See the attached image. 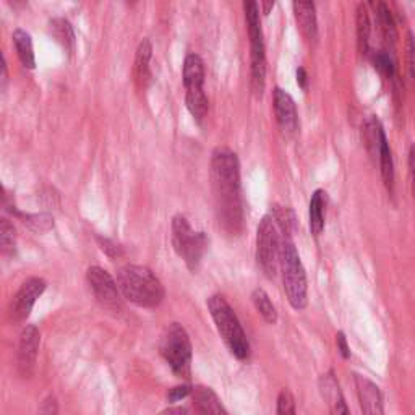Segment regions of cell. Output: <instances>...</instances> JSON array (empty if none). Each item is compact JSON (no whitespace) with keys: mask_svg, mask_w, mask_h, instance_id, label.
<instances>
[{"mask_svg":"<svg viewBox=\"0 0 415 415\" xmlns=\"http://www.w3.org/2000/svg\"><path fill=\"white\" fill-rule=\"evenodd\" d=\"M88 284L96 297L99 305L106 312L112 315H120L124 312V297L122 292L114 281V277L101 266H91L86 272Z\"/></svg>","mask_w":415,"mask_h":415,"instance_id":"cell-9","label":"cell"},{"mask_svg":"<svg viewBox=\"0 0 415 415\" xmlns=\"http://www.w3.org/2000/svg\"><path fill=\"white\" fill-rule=\"evenodd\" d=\"M208 310L211 313V318L219 331L220 338L228 345L229 350L237 357L239 360L249 359L250 355V343L246 339V334L239 322L237 315L229 305L223 296H216L208 298Z\"/></svg>","mask_w":415,"mask_h":415,"instance_id":"cell-3","label":"cell"},{"mask_svg":"<svg viewBox=\"0 0 415 415\" xmlns=\"http://www.w3.org/2000/svg\"><path fill=\"white\" fill-rule=\"evenodd\" d=\"M281 239L272 214H266L256 229V261L268 279H275L281 263Z\"/></svg>","mask_w":415,"mask_h":415,"instance_id":"cell-8","label":"cell"},{"mask_svg":"<svg viewBox=\"0 0 415 415\" xmlns=\"http://www.w3.org/2000/svg\"><path fill=\"white\" fill-rule=\"evenodd\" d=\"M39 344H41L39 329L36 328L34 324H28V327L23 329L22 336H20L18 352H17L18 370L22 373L23 378H29L33 375L36 360H38Z\"/></svg>","mask_w":415,"mask_h":415,"instance_id":"cell-11","label":"cell"},{"mask_svg":"<svg viewBox=\"0 0 415 415\" xmlns=\"http://www.w3.org/2000/svg\"><path fill=\"white\" fill-rule=\"evenodd\" d=\"M281 270L282 284L289 303L294 310H303L308 303V286L305 268L301 261L297 246L291 237H284L281 242Z\"/></svg>","mask_w":415,"mask_h":415,"instance_id":"cell-4","label":"cell"},{"mask_svg":"<svg viewBox=\"0 0 415 415\" xmlns=\"http://www.w3.org/2000/svg\"><path fill=\"white\" fill-rule=\"evenodd\" d=\"M336 344H338V350L341 352V355H343V359H349L350 348L348 344V338H345V334L343 333V331H339V333L336 334Z\"/></svg>","mask_w":415,"mask_h":415,"instance_id":"cell-35","label":"cell"},{"mask_svg":"<svg viewBox=\"0 0 415 415\" xmlns=\"http://www.w3.org/2000/svg\"><path fill=\"white\" fill-rule=\"evenodd\" d=\"M193 401H195V407L199 415H229L223 402L219 401L218 394L211 388L197 386L193 390Z\"/></svg>","mask_w":415,"mask_h":415,"instance_id":"cell-16","label":"cell"},{"mask_svg":"<svg viewBox=\"0 0 415 415\" xmlns=\"http://www.w3.org/2000/svg\"><path fill=\"white\" fill-rule=\"evenodd\" d=\"M277 415H297L296 412V399L289 390H282L277 396Z\"/></svg>","mask_w":415,"mask_h":415,"instance_id":"cell-32","label":"cell"},{"mask_svg":"<svg viewBox=\"0 0 415 415\" xmlns=\"http://www.w3.org/2000/svg\"><path fill=\"white\" fill-rule=\"evenodd\" d=\"M161 415H187V411L182 407H171V409H167V411L162 412Z\"/></svg>","mask_w":415,"mask_h":415,"instance_id":"cell-39","label":"cell"},{"mask_svg":"<svg viewBox=\"0 0 415 415\" xmlns=\"http://www.w3.org/2000/svg\"><path fill=\"white\" fill-rule=\"evenodd\" d=\"M355 25H357V46H359V52L362 55L369 54L371 23H370L369 10H367L364 4H359V7H357Z\"/></svg>","mask_w":415,"mask_h":415,"instance_id":"cell-21","label":"cell"},{"mask_svg":"<svg viewBox=\"0 0 415 415\" xmlns=\"http://www.w3.org/2000/svg\"><path fill=\"white\" fill-rule=\"evenodd\" d=\"M17 245V232H15L13 224L7 218L0 220V246H2L4 255H12Z\"/></svg>","mask_w":415,"mask_h":415,"instance_id":"cell-29","label":"cell"},{"mask_svg":"<svg viewBox=\"0 0 415 415\" xmlns=\"http://www.w3.org/2000/svg\"><path fill=\"white\" fill-rule=\"evenodd\" d=\"M355 388L364 415H385L383 394L375 383L367 376L355 375Z\"/></svg>","mask_w":415,"mask_h":415,"instance_id":"cell-13","label":"cell"},{"mask_svg":"<svg viewBox=\"0 0 415 415\" xmlns=\"http://www.w3.org/2000/svg\"><path fill=\"white\" fill-rule=\"evenodd\" d=\"M318 388L324 402L328 404L329 415H350L348 404H345V399L343 396V391H341L339 381L338 378L334 376L333 370H329L328 373L320 376Z\"/></svg>","mask_w":415,"mask_h":415,"instance_id":"cell-14","label":"cell"},{"mask_svg":"<svg viewBox=\"0 0 415 415\" xmlns=\"http://www.w3.org/2000/svg\"><path fill=\"white\" fill-rule=\"evenodd\" d=\"M99 245H101L103 251H106V253L110 256V258H117V256L122 255V246H119L115 244L114 240L106 239V237H98Z\"/></svg>","mask_w":415,"mask_h":415,"instance_id":"cell-33","label":"cell"},{"mask_svg":"<svg viewBox=\"0 0 415 415\" xmlns=\"http://www.w3.org/2000/svg\"><path fill=\"white\" fill-rule=\"evenodd\" d=\"M211 182L219 225L229 235H239L244 228L240 198V162L232 150L216 148L211 156Z\"/></svg>","mask_w":415,"mask_h":415,"instance_id":"cell-1","label":"cell"},{"mask_svg":"<svg viewBox=\"0 0 415 415\" xmlns=\"http://www.w3.org/2000/svg\"><path fill=\"white\" fill-rule=\"evenodd\" d=\"M12 38H13L15 49H17V54L20 57V60H22V64L26 68H34L36 59H34L33 41H31V36L26 33L25 29H15Z\"/></svg>","mask_w":415,"mask_h":415,"instance_id":"cell-23","label":"cell"},{"mask_svg":"<svg viewBox=\"0 0 415 415\" xmlns=\"http://www.w3.org/2000/svg\"><path fill=\"white\" fill-rule=\"evenodd\" d=\"M117 286L122 297L135 305L154 308L164 301V287L150 268L125 265L117 272Z\"/></svg>","mask_w":415,"mask_h":415,"instance_id":"cell-2","label":"cell"},{"mask_svg":"<svg viewBox=\"0 0 415 415\" xmlns=\"http://www.w3.org/2000/svg\"><path fill=\"white\" fill-rule=\"evenodd\" d=\"M376 20L378 26H380L383 39L386 41L388 44H394L397 39V31H396V23H394L393 13L390 7L385 2H380L376 7Z\"/></svg>","mask_w":415,"mask_h":415,"instance_id":"cell-24","label":"cell"},{"mask_svg":"<svg viewBox=\"0 0 415 415\" xmlns=\"http://www.w3.org/2000/svg\"><path fill=\"white\" fill-rule=\"evenodd\" d=\"M327 192L315 190L310 199L308 218H310V230L313 235H320L324 229V213H327Z\"/></svg>","mask_w":415,"mask_h":415,"instance_id":"cell-20","label":"cell"},{"mask_svg":"<svg viewBox=\"0 0 415 415\" xmlns=\"http://www.w3.org/2000/svg\"><path fill=\"white\" fill-rule=\"evenodd\" d=\"M192 391H193L192 386H188V385L176 386V388H172V390L167 391V399H169V402H177V401H180V399L187 397Z\"/></svg>","mask_w":415,"mask_h":415,"instance_id":"cell-34","label":"cell"},{"mask_svg":"<svg viewBox=\"0 0 415 415\" xmlns=\"http://www.w3.org/2000/svg\"><path fill=\"white\" fill-rule=\"evenodd\" d=\"M183 85L185 89L203 88L204 83V64L198 54H188L183 62Z\"/></svg>","mask_w":415,"mask_h":415,"instance_id":"cell-19","label":"cell"},{"mask_svg":"<svg viewBox=\"0 0 415 415\" xmlns=\"http://www.w3.org/2000/svg\"><path fill=\"white\" fill-rule=\"evenodd\" d=\"M151 55H153V46H151L150 39H143L136 49L135 57V78L136 83L141 89L148 86L151 80V70H150V62Z\"/></svg>","mask_w":415,"mask_h":415,"instance_id":"cell-18","label":"cell"},{"mask_svg":"<svg viewBox=\"0 0 415 415\" xmlns=\"http://www.w3.org/2000/svg\"><path fill=\"white\" fill-rule=\"evenodd\" d=\"M12 213L17 214V216L22 219V223L26 225V228L33 230V232L44 234V232H49V230L54 229V218H52L49 213L29 214V213H18V211H15V209Z\"/></svg>","mask_w":415,"mask_h":415,"instance_id":"cell-25","label":"cell"},{"mask_svg":"<svg viewBox=\"0 0 415 415\" xmlns=\"http://www.w3.org/2000/svg\"><path fill=\"white\" fill-rule=\"evenodd\" d=\"M294 13H296V20L298 28H301L302 34L305 36L310 43H317L318 39V20H317V10H315L313 2H294Z\"/></svg>","mask_w":415,"mask_h":415,"instance_id":"cell-15","label":"cell"},{"mask_svg":"<svg viewBox=\"0 0 415 415\" xmlns=\"http://www.w3.org/2000/svg\"><path fill=\"white\" fill-rule=\"evenodd\" d=\"M362 138H364V145L369 154L375 159L380 157L381 145L388 140L385 130H383L380 120L376 117H370L362 127Z\"/></svg>","mask_w":415,"mask_h":415,"instance_id":"cell-17","label":"cell"},{"mask_svg":"<svg viewBox=\"0 0 415 415\" xmlns=\"http://www.w3.org/2000/svg\"><path fill=\"white\" fill-rule=\"evenodd\" d=\"M272 107H275V115L281 130L287 135L296 133L298 129V114L296 101H294L291 94L281 88H275V91H272Z\"/></svg>","mask_w":415,"mask_h":415,"instance_id":"cell-12","label":"cell"},{"mask_svg":"<svg viewBox=\"0 0 415 415\" xmlns=\"http://www.w3.org/2000/svg\"><path fill=\"white\" fill-rule=\"evenodd\" d=\"M378 162H380V171H381L383 182H385L388 190L393 192V187H394V161H393V153H391V148H390V143H388V140L381 145Z\"/></svg>","mask_w":415,"mask_h":415,"instance_id":"cell-28","label":"cell"},{"mask_svg":"<svg viewBox=\"0 0 415 415\" xmlns=\"http://www.w3.org/2000/svg\"><path fill=\"white\" fill-rule=\"evenodd\" d=\"M404 59H406V68H407V77L415 85V38L412 33H407L406 36V46H404Z\"/></svg>","mask_w":415,"mask_h":415,"instance_id":"cell-31","label":"cell"},{"mask_svg":"<svg viewBox=\"0 0 415 415\" xmlns=\"http://www.w3.org/2000/svg\"><path fill=\"white\" fill-rule=\"evenodd\" d=\"M49 31L54 36V39L59 43L65 51L73 52L75 49V33L68 20L65 18H54L49 22Z\"/></svg>","mask_w":415,"mask_h":415,"instance_id":"cell-22","label":"cell"},{"mask_svg":"<svg viewBox=\"0 0 415 415\" xmlns=\"http://www.w3.org/2000/svg\"><path fill=\"white\" fill-rule=\"evenodd\" d=\"M41 414L43 415H57V402L54 397L46 399L43 407H41Z\"/></svg>","mask_w":415,"mask_h":415,"instance_id":"cell-37","label":"cell"},{"mask_svg":"<svg viewBox=\"0 0 415 415\" xmlns=\"http://www.w3.org/2000/svg\"><path fill=\"white\" fill-rule=\"evenodd\" d=\"M47 284L43 277H29V279H26L22 287L18 289V292L15 294L12 303H10V320L13 323L25 322L29 317L36 301L43 296Z\"/></svg>","mask_w":415,"mask_h":415,"instance_id":"cell-10","label":"cell"},{"mask_svg":"<svg viewBox=\"0 0 415 415\" xmlns=\"http://www.w3.org/2000/svg\"><path fill=\"white\" fill-rule=\"evenodd\" d=\"M297 83L302 89L308 88V75H307V70L303 67L297 68Z\"/></svg>","mask_w":415,"mask_h":415,"instance_id":"cell-38","label":"cell"},{"mask_svg":"<svg viewBox=\"0 0 415 415\" xmlns=\"http://www.w3.org/2000/svg\"><path fill=\"white\" fill-rule=\"evenodd\" d=\"M251 302H253V307L256 308V312L261 315L265 322H268L270 324H275L277 322L276 308L272 305L270 296H268L263 289L258 287L251 292Z\"/></svg>","mask_w":415,"mask_h":415,"instance_id":"cell-27","label":"cell"},{"mask_svg":"<svg viewBox=\"0 0 415 415\" xmlns=\"http://www.w3.org/2000/svg\"><path fill=\"white\" fill-rule=\"evenodd\" d=\"M371 62L373 65L378 72L381 73V75H385L386 78H394L396 75V68H394V62L391 59V55L388 54L385 51H380V52H373L371 54Z\"/></svg>","mask_w":415,"mask_h":415,"instance_id":"cell-30","label":"cell"},{"mask_svg":"<svg viewBox=\"0 0 415 415\" xmlns=\"http://www.w3.org/2000/svg\"><path fill=\"white\" fill-rule=\"evenodd\" d=\"M260 7L263 8V15H270L271 8L275 7V2H260Z\"/></svg>","mask_w":415,"mask_h":415,"instance_id":"cell-40","label":"cell"},{"mask_svg":"<svg viewBox=\"0 0 415 415\" xmlns=\"http://www.w3.org/2000/svg\"><path fill=\"white\" fill-rule=\"evenodd\" d=\"M159 352L178 376H188L192 364V341L180 323L167 324L159 341Z\"/></svg>","mask_w":415,"mask_h":415,"instance_id":"cell-6","label":"cell"},{"mask_svg":"<svg viewBox=\"0 0 415 415\" xmlns=\"http://www.w3.org/2000/svg\"><path fill=\"white\" fill-rule=\"evenodd\" d=\"M185 104H187V109L190 110V114L198 120V122H202V120L206 117L208 98H206V94H204L203 88L187 89Z\"/></svg>","mask_w":415,"mask_h":415,"instance_id":"cell-26","label":"cell"},{"mask_svg":"<svg viewBox=\"0 0 415 415\" xmlns=\"http://www.w3.org/2000/svg\"><path fill=\"white\" fill-rule=\"evenodd\" d=\"M409 174H411V183H412V195L415 199V146L412 145L409 150Z\"/></svg>","mask_w":415,"mask_h":415,"instance_id":"cell-36","label":"cell"},{"mask_svg":"<svg viewBox=\"0 0 415 415\" xmlns=\"http://www.w3.org/2000/svg\"><path fill=\"white\" fill-rule=\"evenodd\" d=\"M244 12L250 38V88L255 98H261L266 86V54L258 4L246 0L244 2Z\"/></svg>","mask_w":415,"mask_h":415,"instance_id":"cell-5","label":"cell"},{"mask_svg":"<svg viewBox=\"0 0 415 415\" xmlns=\"http://www.w3.org/2000/svg\"><path fill=\"white\" fill-rule=\"evenodd\" d=\"M172 245L188 270L195 272L208 249V237L204 232H195L187 218L177 214L172 219Z\"/></svg>","mask_w":415,"mask_h":415,"instance_id":"cell-7","label":"cell"}]
</instances>
